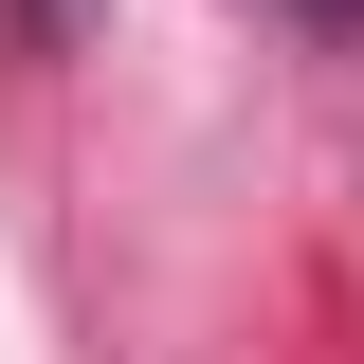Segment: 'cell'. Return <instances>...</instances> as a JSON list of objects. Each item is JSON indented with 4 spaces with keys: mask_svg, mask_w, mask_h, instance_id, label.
Masks as SVG:
<instances>
[{
    "mask_svg": "<svg viewBox=\"0 0 364 364\" xmlns=\"http://www.w3.org/2000/svg\"><path fill=\"white\" fill-rule=\"evenodd\" d=\"M346 18H364V0H346Z\"/></svg>",
    "mask_w": 364,
    "mask_h": 364,
    "instance_id": "obj_1",
    "label": "cell"
}]
</instances>
